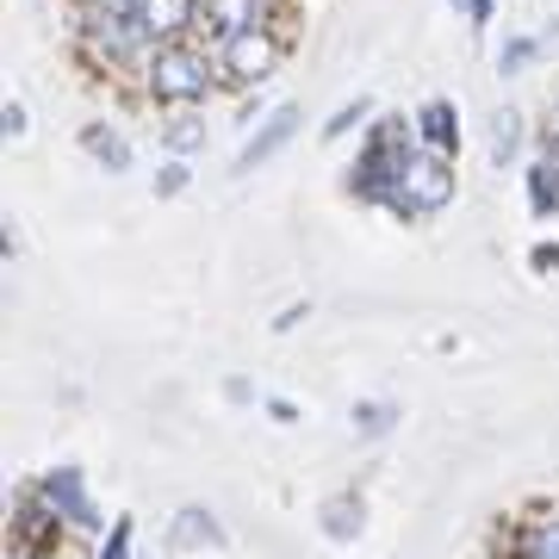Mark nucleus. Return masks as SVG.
Returning <instances> with one entry per match:
<instances>
[{"label": "nucleus", "instance_id": "412c9836", "mask_svg": "<svg viewBox=\"0 0 559 559\" xmlns=\"http://www.w3.org/2000/svg\"><path fill=\"white\" fill-rule=\"evenodd\" d=\"M193 187V156H162L156 168V200H180Z\"/></svg>", "mask_w": 559, "mask_h": 559}, {"label": "nucleus", "instance_id": "f03ea898", "mask_svg": "<svg viewBox=\"0 0 559 559\" xmlns=\"http://www.w3.org/2000/svg\"><path fill=\"white\" fill-rule=\"evenodd\" d=\"M212 94H224V81H218V62H212V44L200 38L156 44L138 75V100L156 106V112H168V106H212Z\"/></svg>", "mask_w": 559, "mask_h": 559}, {"label": "nucleus", "instance_id": "9b49d317", "mask_svg": "<svg viewBox=\"0 0 559 559\" xmlns=\"http://www.w3.org/2000/svg\"><path fill=\"white\" fill-rule=\"evenodd\" d=\"M510 559H559V510L554 503L516 516V528H510Z\"/></svg>", "mask_w": 559, "mask_h": 559}, {"label": "nucleus", "instance_id": "aec40b11", "mask_svg": "<svg viewBox=\"0 0 559 559\" xmlns=\"http://www.w3.org/2000/svg\"><path fill=\"white\" fill-rule=\"evenodd\" d=\"M540 50H547V38H540V32H516V38H503L498 44V75H522Z\"/></svg>", "mask_w": 559, "mask_h": 559}, {"label": "nucleus", "instance_id": "4468645a", "mask_svg": "<svg viewBox=\"0 0 559 559\" xmlns=\"http://www.w3.org/2000/svg\"><path fill=\"white\" fill-rule=\"evenodd\" d=\"M318 528L336 547H348V540H360V528H367V503H360V491H336V498L318 503Z\"/></svg>", "mask_w": 559, "mask_h": 559}, {"label": "nucleus", "instance_id": "dca6fc26", "mask_svg": "<svg viewBox=\"0 0 559 559\" xmlns=\"http://www.w3.org/2000/svg\"><path fill=\"white\" fill-rule=\"evenodd\" d=\"M168 540L175 547H193V554H205V547H224V522L205 510V503H187V510H175V522H168Z\"/></svg>", "mask_w": 559, "mask_h": 559}, {"label": "nucleus", "instance_id": "b1692460", "mask_svg": "<svg viewBox=\"0 0 559 559\" xmlns=\"http://www.w3.org/2000/svg\"><path fill=\"white\" fill-rule=\"evenodd\" d=\"M535 156H540V162H547V168L559 175V119H554V124H547V131L535 138Z\"/></svg>", "mask_w": 559, "mask_h": 559}, {"label": "nucleus", "instance_id": "0eeeda50", "mask_svg": "<svg viewBox=\"0 0 559 559\" xmlns=\"http://www.w3.org/2000/svg\"><path fill=\"white\" fill-rule=\"evenodd\" d=\"M62 540H69V522L57 510H44L32 485H20V503H13V522H7L13 559H50V554H62Z\"/></svg>", "mask_w": 559, "mask_h": 559}, {"label": "nucleus", "instance_id": "6e6552de", "mask_svg": "<svg viewBox=\"0 0 559 559\" xmlns=\"http://www.w3.org/2000/svg\"><path fill=\"white\" fill-rule=\"evenodd\" d=\"M299 106H274V112H261L255 119V131L242 138V150H237V175H255V168H267V162L286 150V143L299 138Z\"/></svg>", "mask_w": 559, "mask_h": 559}, {"label": "nucleus", "instance_id": "a878e982", "mask_svg": "<svg viewBox=\"0 0 559 559\" xmlns=\"http://www.w3.org/2000/svg\"><path fill=\"white\" fill-rule=\"evenodd\" d=\"M554 119H559V94H554Z\"/></svg>", "mask_w": 559, "mask_h": 559}, {"label": "nucleus", "instance_id": "ddd939ff", "mask_svg": "<svg viewBox=\"0 0 559 559\" xmlns=\"http://www.w3.org/2000/svg\"><path fill=\"white\" fill-rule=\"evenodd\" d=\"M417 143L460 156V106L448 100V94H436V100H423V106H417Z\"/></svg>", "mask_w": 559, "mask_h": 559}, {"label": "nucleus", "instance_id": "6ab92c4d", "mask_svg": "<svg viewBox=\"0 0 559 559\" xmlns=\"http://www.w3.org/2000/svg\"><path fill=\"white\" fill-rule=\"evenodd\" d=\"M360 124H373V94H355V100H342L330 119H323V143H342L348 131H360Z\"/></svg>", "mask_w": 559, "mask_h": 559}, {"label": "nucleus", "instance_id": "1a4fd4ad", "mask_svg": "<svg viewBox=\"0 0 559 559\" xmlns=\"http://www.w3.org/2000/svg\"><path fill=\"white\" fill-rule=\"evenodd\" d=\"M131 13L156 44L200 38V0H131Z\"/></svg>", "mask_w": 559, "mask_h": 559}, {"label": "nucleus", "instance_id": "a211bd4d", "mask_svg": "<svg viewBox=\"0 0 559 559\" xmlns=\"http://www.w3.org/2000/svg\"><path fill=\"white\" fill-rule=\"evenodd\" d=\"M399 404L392 399H360L355 411H348V423H355V436L360 441H380V436H392V429H399Z\"/></svg>", "mask_w": 559, "mask_h": 559}, {"label": "nucleus", "instance_id": "f3484780", "mask_svg": "<svg viewBox=\"0 0 559 559\" xmlns=\"http://www.w3.org/2000/svg\"><path fill=\"white\" fill-rule=\"evenodd\" d=\"M522 187H528V212L535 218H559V175L540 156L522 162Z\"/></svg>", "mask_w": 559, "mask_h": 559}, {"label": "nucleus", "instance_id": "9d476101", "mask_svg": "<svg viewBox=\"0 0 559 559\" xmlns=\"http://www.w3.org/2000/svg\"><path fill=\"white\" fill-rule=\"evenodd\" d=\"M75 143H81V156L94 162V168H106V175H124L131 162H138V150H131V138H124L112 119H87L75 131Z\"/></svg>", "mask_w": 559, "mask_h": 559}, {"label": "nucleus", "instance_id": "7ed1b4c3", "mask_svg": "<svg viewBox=\"0 0 559 559\" xmlns=\"http://www.w3.org/2000/svg\"><path fill=\"white\" fill-rule=\"evenodd\" d=\"M417 150V112H385V119L367 124V138H360V156L355 168H348V193H355L360 205H392V187H399V168L404 156Z\"/></svg>", "mask_w": 559, "mask_h": 559}, {"label": "nucleus", "instance_id": "393cba45", "mask_svg": "<svg viewBox=\"0 0 559 559\" xmlns=\"http://www.w3.org/2000/svg\"><path fill=\"white\" fill-rule=\"evenodd\" d=\"M267 417H274V423H299V404H286V399H267Z\"/></svg>", "mask_w": 559, "mask_h": 559}, {"label": "nucleus", "instance_id": "20e7f679", "mask_svg": "<svg viewBox=\"0 0 559 559\" xmlns=\"http://www.w3.org/2000/svg\"><path fill=\"white\" fill-rule=\"evenodd\" d=\"M460 200V168H454V156L448 150H429V143H417L411 156H404V168H399V187H392V218H411V224H423V218H441L448 205Z\"/></svg>", "mask_w": 559, "mask_h": 559}, {"label": "nucleus", "instance_id": "5701e85b", "mask_svg": "<svg viewBox=\"0 0 559 559\" xmlns=\"http://www.w3.org/2000/svg\"><path fill=\"white\" fill-rule=\"evenodd\" d=\"M0 131H7V138H25V131H32V112H25V100H7V112H0Z\"/></svg>", "mask_w": 559, "mask_h": 559}, {"label": "nucleus", "instance_id": "4be33fe9", "mask_svg": "<svg viewBox=\"0 0 559 559\" xmlns=\"http://www.w3.org/2000/svg\"><path fill=\"white\" fill-rule=\"evenodd\" d=\"M94 559H138V522L112 516V528L100 535V554H94Z\"/></svg>", "mask_w": 559, "mask_h": 559}, {"label": "nucleus", "instance_id": "f257e3e1", "mask_svg": "<svg viewBox=\"0 0 559 559\" xmlns=\"http://www.w3.org/2000/svg\"><path fill=\"white\" fill-rule=\"evenodd\" d=\"M69 50L94 75H143L156 38L138 25L131 0H69Z\"/></svg>", "mask_w": 559, "mask_h": 559}, {"label": "nucleus", "instance_id": "2eb2a0df", "mask_svg": "<svg viewBox=\"0 0 559 559\" xmlns=\"http://www.w3.org/2000/svg\"><path fill=\"white\" fill-rule=\"evenodd\" d=\"M485 150H491V168H516L522 162V150H528V124H522L516 106H498V112H491Z\"/></svg>", "mask_w": 559, "mask_h": 559}, {"label": "nucleus", "instance_id": "39448f33", "mask_svg": "<svg viewBox=\"0 0 559 559\" xmlns=\"http://www.w3.org/2000/svg\"><path fill=\"white\" fill-rule=\"evenodd\" d=\"M212 62H218L224 94H255L280 75L286 62V32L280 25H249V32H230V38L212 44Z\"/></svg>", "mask_w": 559, "mask_h": 559}, {"label": "nucleus", "instance_id": "f8f14e48", "mask_svg": "<svg viewBox=\"0 0 559 559\" xmlns=\"http://www.w3.org/2000/svg\"><path fill=\"white\" fill-rule=\"evenodd\" d=\"M156 138H162V156H200L212 124H205V106H168L156 119Z\"/></svg>", "mask_w": 559, "mask_h": 559}, {"label": "nucleus", "instance_id": "423d86ee", "mask_svg": "<svg viewBox=\"0 0 559 559\" xmlns=\"http://www.w3.org/2000/svg\"><path fill=\"white\" fill-rule=\"evenodd\" d=\"M32 491H38L44 510H57V516L69 522V535H106V516H100L94 485H87L81 466H50V473L32 479Z\"/></svg>", "mask_w": 559, "mask_h": 559}]
</instances>
